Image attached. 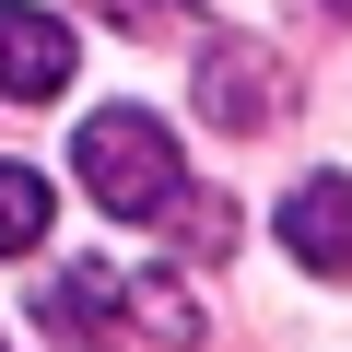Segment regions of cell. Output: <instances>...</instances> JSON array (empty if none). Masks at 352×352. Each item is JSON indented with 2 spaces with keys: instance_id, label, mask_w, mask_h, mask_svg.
Here are the masks:
<instances>
[{
  "instance_id": "5b68a950",
  "label": "cell",
  "mask_w": 352,
  "mask_h": 352,
  "mask_svg": "<svg viewBox=\"0 0 352 352\" xmlns=\"http://www.w3.org/2000/svg\"><path fill=\"white\" fill-rule=\"evenodd\" d=\"M118 317H129V282L118 270H59L47 282V329H71V352H106Z\"/></svg>"
},
{
  "instance_id": "8992f818",
  "label": "cell",
  "mask_w": 352,
  "mask_h": 352,
  "mask_svg": "<svg viewBox=\"0 0 352 352\" xmlns=\"http://www.w3.org/2000/svg\"><path fill=\"white\" fill-rule=\"evenodd\" d=\"M47 223H59V188H47L36 164H0V258L47 247Z\"/></svg>"
},
{
  "instance_id": "ba28073f",
  "label": "cell",
  "mask_w": 352,
  "mask_h": 352,
  "mask_svg": "<svg viewBox=\"0 0 352 352\" xmlns=\"http://www.w3.org/2000/svg\"><path fill=\"white\" fill-rule=\"evenodd\" d=\"M82 12H106V24H164V0H82Z\"/></svg>"
},
{
  "instance_id": "52a82bcc",
  "label": "cell",
  "mask_w": 352,
  "mask_h": 352,
  "mask_svg": "<svg viewBox=\"0 0 352 352\" xmlns=\"http://www.w3.org/2000/svg\"><path fill=\"white\" fill-rule=\"evenodd\" d=\"M176 235H188L176 258H223L235 247V200H188V188H176Z\"/></svg>"
},
{
  "instance_id": "7a4b0ae2",
  "label": "cell",
  "mask_w": 352,
  "mask_h": 352,
  "mask_svg": "<svg viewBox=\"0 0 352 352\" xmlns=\"http://www.w3.org/2000/svg\"><path fill=\"white\" fill-rule=\"evenodd\" d=\"M188 94H200V118H212V129H270L294 82H282V59H270V47L212 36V47H200V71H188Z\"/></svg>"
},
{
  "instance_id": "3957f363",
  "label": "cell",
  "mask_w": 352,
  "mask_h": 352,
  "mask_svg": "<svg viewBox=\"0 0 352 352\" xmlns=\"http://www.w3.org/2000/svg\"><path fill=\"white\" fill-rule=\"evenodd\" d=\"M0 94H12V106L71 94V24H59V12H36V0H0Z\"/></svg>"
},
{
  "instance_id": "277c9868",
  "label": "cell",
  "mask_w": 352,
  "mask_h": 352,
  "mask_svg": "<svg viewBox=\"0 0 352 352\" xmlns=\"http://www.w3.org/2000/svg\"><path fill=\"white\" fill-rule=\"evenodd\" d=\"M282 247H294V270H317V282L352 270V176H305V188L282 200Z\"/></svg>"
},
{
  "instance_id": "6da1fadb",
  "label": "cell",
  "mask_w": 352,
  "mask_h": 352,
  "mask_svg": "<svg viewBox=\"0 0 352 352\" xmlns=\"http://www.w3.org/2000/svg\"><path fill=\"white\" fill-rule=\"evenodd\" d=\"M71 176H82V200L118 212V223H153V212H176V188H188L176 129H164L153 106H94L82 141H71Z\"/></svg>"
}]
</instances>
